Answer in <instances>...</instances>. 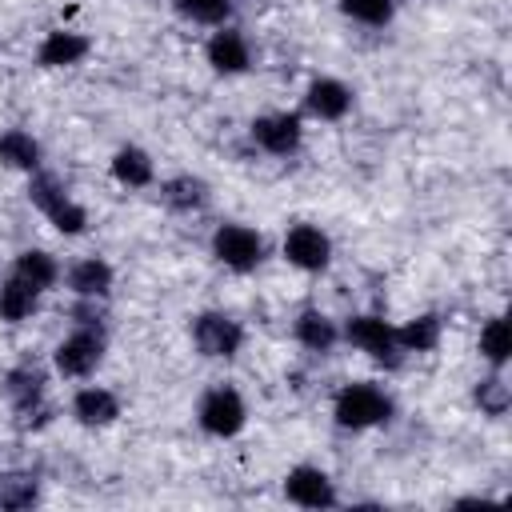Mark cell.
Instances as JSON below:
<instances>
[{
	"mask_svg": "<svg viewBox=\"0 0 512 512\" xmlns=\"http://www.w3.org/2000/svg\"><path fill=\"white\" fill-rule=\"evenodd\" d=\"M396 416V400L376 380H352L332 396V420L344 432H368Z\"/></svg>",
	"mask_w": 512,
	"mask_h": 512,
	"instance_id": "1",
	"label": "cell"
},
{
	"mask_svg": "<svg viewBox=\"0 0 512 512\" xmlns=\"http://www.w3.org/2000/svg\"><path fill=\"white\" fill-rule=\"evenodd\" d=\"M28 200L60 236H84L88 232V208L52 172L40 168V172L28 176Z\"/></svg>",
	"mask_w": 512,
	"mask_h": 512,
	"instance_id": "2",
	"label": "cell"
},
{
	"mask_svg": "<svg viewBox=\"0 0 512 512\" xmlns=\"http://www.w3.org/2000/svg\"><path fill=\"white\" fill-rule=\"evenodd\" d=\"M0 392H4V400L12 404V412H16V420H20L24 428H44V424L52 420L48 376H44L40 368H32V364L8 368L4 380H0Z\"/></svg>",
	"mask_w": 512,
	"mask_h": 512,
	"instance_id": "3",
	"label": "cell"
},
{
	"mask_svg": "<svg viewBox=\"0 0 512 512\" xmlns=\"http://www.w3.org/2000/svg\"><path fill=\"white\" fill-rule=\"evenodd\" d=\"M108 352V332L104 324H76L56 348H52V368L64 376V380H88L100 360Z\"/></svg>",
	"mask_w": 512,
	"mask_h": 512,
	"instance_id": "4",
	"label": "cell"
},
{
	"mask_svg": "<svg viewBox=\"0 0 512 512\" xmlns=\"http://www.w3.org/2000/svg\"><path fill=\"white\" fill-rule=\"evenodd\" d=\"M208 244H212L216 264H224V268L236 272V276L256 272V268L264 264V256H268L264 236H260L252 224H240V220H224V224H216V232H212Z\"/></svg>",
	"mask_w": 512,
	"mask_h": 512,
	"instance_id": "5",
	"label": "cell"
},
{
	"mask_svg": "<svg viewBox=\"0 0 512 512\" xmlns=\"http://www.w3.org/2000/svg\"><path fill=\"white\" fill-rule=\"evenodd\" d=\"M196 424L204 436L212 440H232L244 432L248 424V404L240 396V388L232 384H212L200 400H196Z\"/></svg>",
	"mask_w": 512,
	"mask_h": 512,
	"instance_id": "6",
	"label": "cell"
},
{
	"mask_svg": "<svg viewBox=\"0 0 512 512\" xmlns=\"http://www.w3.org/2000/svg\"><path fill=\"white\" fill-rule=\"evenodd\" d=\"M340 340H348L352 348H360L380 368H400V360H404V348L396 340V324H388L384 316H372V312L348 316V324L340 328Z\"/></svg>",
	"mask_w": 512,
	"mask_h": 512,
	"instance_id": "7",
	"label": "cell"
},
{
	"mask_svg": "<svg viewBox=\"0 0 512 512\" xmlns=\"http://www.w3.org/2000/svg\"><path fill=\"white\" fill-rule=\"evenodd\" d=\"M192 344L208 360H236L244 348V324L232 312L208 308V312L192 316Z\"/></svg>",
	"mask_w": 512,
	"mask_h": 512,
	"instance_id": "8",
	"label": "cell"
},
{
	"mask_svg": "<svg viewBox=\"0 0 512 512\" xmlns=\"http://www.w3.org/2000/svg\"><path fill=\"white\" fill-rule=\"evenodd\" d=\"M248 136L260 152L288 160L304 144V116L300 112H260V116H252Z\"/></svg>",
	"mask_w": 512,
	"mask_h": 512,
	"instance_id": "9",
	"label": "cell"
},
{
	"mask_svg": "<svg viewBox=\"0 0 512 512\" xmlns=\"http://www.w3.org/2000/svg\"><path fill=\"white\" fill-rule=\"evenodd\" d=\"M280 256L296 272H324L332 264V236L312 220H296L280 240Z\"/></svg>",
	"mask_w": 512,
	"mask_h": 512,
	"instance_id": "10",
	"label": "cell"
},
{
	"mask_svg": "<svg viewBox=\"0 0 512 512\" xmlns=\"http://www.w3.org/2000/svg\"><path fill=\"white\" fill-rule=\"evenodd\" d=\"M284 496H288V504H296V508H336V504H340L336 480H332L320 464H296V468H288V476H284Z\"/></svg>",
	"mask_w": 512,
	"mask_h": 512,
	"instance_id": "11",
	"label": "cell"
},
{
	"mask_svg": "<svg viewBox=\"0 0 512 512\" xmlns=\"http://www.w3.org/2000/svg\"><path fill=\"white\" fill-rule=\"evenodd\" d=\"M204 60L216 76H244L252 68V44L240 28L220 24V28H212V36L204 44Z\"/></svg>",
	"mask_w": 512,
	"mask_h": 512,
	"instance_id": "12",
	"label": "cell"
},
{
	"mask_svg": "<svg viewBox=\"0 0 512 512\" xmlns=\"http://www.w3.org/2000/svg\"><path fill=\"white\" fill-rule=\"evenodd\" d=\"M304 112L312 120L336 124L352 112V88L340 76H312L308 88H304Z\"/></svg>",
	"mask_w": 512,
	"mask_h": 512,
	"instance_id": "13",
	"label": "cell"
},
{
	"mask_svg": "<svg viewBox=\"0 0 512 512\" xmlns=\"http://www.w3.org/2000/svg\"><path fill=\"white\" fill-rule=\"evenodd\" d=\"M120 396L112 392V388H104V384H84V388H76L72 392V404H68V412H72V420L80 424V428H108V424H116L120 420Z\"/></svg>",
	"mask_w": 512,
	"mask_h": 512,
	"instance_id": "14",
	"label": "cell"
},
{
	"mask_svg": "<svg viewBox=\"0 0 512 512\" xmlns=\"http://www.w3.org/2000/svg\"><path fill=\"white\" fill-rule=\"evenodd\" d=\"M92 52V40L84 32H72V28H52L44 32V40L36 44V64L56 72V68H76L84 64Z\"/></svg>",
	"mask_w": 512,
	"mask_h": 512,
	"instance_id": "15",
	"label": "cell"
},
{
	"mask_svg": "<svg viewBox=\"0 0 512 512\" xmlns=\"http://www.w3.org/2000/svg\"><path fill=\"white\" fill-rule=\"evenodd\" d=\"M64 284L76 300H100L104 304L116 288V268L104 256H84L64 272Z\"/></svg>",
	"mask_w": 512,
	"mask_h": 512,
	"instance_id": "16",
	"label": "cell"
},
{
	"mask_svg": "<svg viewBox=\"0 0 512 512\" xmlns=\"http://www.w3.org/2000/svg\"><path fill=\"white\" fill-rule=\"evenodd\" d=\"M108 172L120 188H152L156 184V160L140 144H120L108 160Z\"/></svg>",
	"mask_w": 512,
	"mask_h": 512,
	"instance_id": "17",
	"label": "cell"
},
{
	"mask_svg": "<svg viewBox=\"0 0 512 512\" xmlns=\"http://www.w3.org/2000/svg\"><path fill=\"white\" fill-rule=\"evenodd\" d=\"M160 200L180 212V216H192V212H204L208 200H212V188L204 176H192V172H176L168 180H160Z\"/></svg>",
	"mask_w": 512,
	"mask_h": 512,
	"instance_id": "18",
	"label": "cell"
},
{
	"mask_svg": "<svg viewBox=\"0 0 512 512\" xmlns=\"http://www.w3.org/2000/svg\"><path fill=\"white\" fill-rule=\"evenodd\" d=\"M292 336L304 352H316V356H328L336 344H340V324L320 312V308H304L296 320H292Z\"/></svg>",
	"mask_w": 512,
	"mask_h": 512,
	"instance_id": "19",
	"label": "cell"
},
{
	"mask_svg": "<svg viewBox=\"0 0 512 512\" xmlns=\"http://www.w3.org/2000/svg\"><path fill=\"white\" fill-rule=\"evenodd\" d=\"M0 164L12 168V172L32 176V172H40V164H44V148H40V140H36L32 132H24V128H4V132H0Z\"/></svg>",
	"mask_w": 512,
	"mask_h": 512,
	"instance_id": "20",
	"label": "cell"
},
{
	"mask_svg": "<svg viewBox=\"0 0 512 512\" xmlns=\"http://www.w3.org/2000/svg\"><path fill=\"white\" fill-rule=\"evenodd\" d=\"M12 276L28 280V284L40 288V292H52L64 272H60V260H56L52 252H44V248H24V252H16V260H12Z\"/></svg>",
	"mask_w": 512,
	"mask_h": 512,
	"instance_id": "21",
	"label": "cell"
},
{
	"mask_svg": "<svg viewBox=\"0 0 512 512\" xmlns=\"http://www.w3.org/2000/svg\"><path fill=\"white\" fill-rule=\"evenodd\" d=\"M40 288H32L28 280H20V276H4L0 280V320L4 324H24L36 308H40Z\"/></svg>",
	"mask_w": 512,
	"mask_h": 512,
	"instance_id": "22",
	"label": "cell"
},
{
	"mask_svg": "<svg viewBox=\"0 0 512 512\" xmlns=\"http://www.w3.org/2000/svg\"><path fill=\"white\" fill-rule=\"evenodd\" d=\"M444 336V320L436 312H420L404 324H396V340L404 348V356H420V352H432Z\"/></svg>",
	"mask_w": 512,
	"mask_h": 512,
	"instance_id": "23",
	"label": "cell"
},
{
	"mask_svg": "<svg viewBox=\"0 0 512 512\" xmlns=\"http://www.w3.org/2000/svg\"><path fill=\"white\" fill-rule=\"evenodd\" d=\"M40 500V476L24 472V468H8L0 472V508L4 512H24Z\"/></svg>",
	"mask_w": 512,
	"mask_h": 512,
	"instance_id": "24",
	"label": "cell"
},
{
	"mask_svg": "<svg viewBox=\"0 0 512 512\" xmlns=\"http://www.w3.org/2000/svg\"><path fill=\"white\" fill-rule=\"evenodd\" d=\"M476 348H480V360H484L488 368H500V372H504V364H508V356H512V332H508V320H504V316H488V320L480 324V340H476Z\"/></svg>",
	"mask_w": 512,
	"mask_h": 512,
	"instance_id": "25",
	"label": "cell"
},
{
	"mask_svg": "<svg viewBox=\"0 0 512 512\" xmlns=\"http://www.w3.org/2000/svg\"><path fill=\"white\" fill-rule=\"evenodd\" d=\"M172 12L188 24H200V28H220V24H232V12H236V0H172Z\"/></svg>",
	"mask_w": 512,
	"mask_h": 512,
	"instance_id": "26",
	"label": "cell"
},
{
	"mask_svg": "<svg viewBox=\"0 0 512 512\" xmlns=\"http://www.w3.org/2000/svg\"><path fill=\"white\" fill-rule=\"evenodd\" d=\"M472 404H476L484 416H492V420H500V416L512 408V388H508V380H504L500 368H492L484 380H476V388H472Z\"/></svg>",
	"mask_w": 512,
	"mask_h": 512,
	"instance_id": "27",
	"label": "cell"
},
{
	"mask_svg": "<svg viewBox=\"0 0 512 512\" xmlns=\"http://www.w3.org/2000/svg\"><path fill=\"white\" fill-rule=\"evenodd\" d=\"M340 12L364 28H388L396 20V0H336Z\"/></svg>",
	"mask_w": 512,
	"mask_h": 512,
	"instance_id": "28",
	"label": "cell"
}]
</instances>
